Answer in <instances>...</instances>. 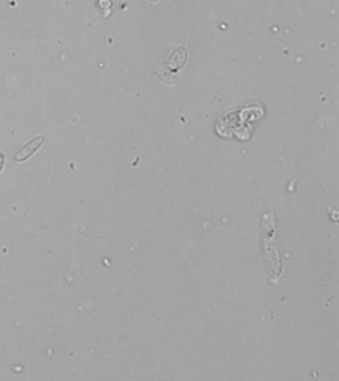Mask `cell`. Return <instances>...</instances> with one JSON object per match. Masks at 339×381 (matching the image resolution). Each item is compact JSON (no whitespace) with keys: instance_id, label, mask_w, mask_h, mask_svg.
I'll return each mask as SVG.
<instances>
[{"instance_id":"cell-1","label":"cell","mask_w":339,"mask_h":381,"mask_svg":"<svg viewBox=\"0 0 339 381\" xmlns=\"http://www.w3.org/2000/svg\"><path fill=\"white\" fill-rule=\"evenodd\" d=\"M265 257L271 282L278 284L283 275V263L281 251L276 239V219L274 214H265L261 220Z\"/></svg>"},{"instance_id":"cell-2","label":"cell","mask_w":339,"mask_h":381,"mask_svg":"<svg viewBox=\"0 0 339 381\" xmlns=\"http://www.w3.org/2000/svg\"><path fill=\"white\" fill-rule=\"evenodd\" d=\"M44 141V137L39 135L32 139H30L24 145H22L15 155V160L17 162L25 161L29 157H31L34 153L36 152L39 147L42 145Z\"/></svg>"},{"instance_id":"cell-3","label":"cell","mask_w":339,"mask_h":381,"mask_svg":"<svg viewBox=\"0 0 339 381\" xmlns=\"http://www.w3.org/2000/svg\"><path fill=\"white\" fill-rule=\"evenodd\" d=\"M186 56H187V53L183 47H179L173 52L166 62V65L170 69V71L172 70L176 71L182 68L186 62Z\"/></svg>"}]
</instances>
